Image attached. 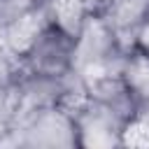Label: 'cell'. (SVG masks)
Wrapping results in <instances>:
<instances>
[{
  "label": "cell",
  "mask_w": 149,
  "mask_h": 149,
  "mask_svg": "<svg viewBox=\"0 0 149 149\" xmlns=\"http://www.w3.org/2000/svg\"><path fill=\"white\" fill-rule=\"evenodd\" d=\"M5 144L26 149H79L74 114L63 105H44L23 114Z\"/></svg>",
  "instance_id": "cell-1"
},
{
  "label": "cell",
  "mask_w": 149,
  "mask_h": 149,
  "mask_svg": "<svg viewBox=\"0 0 149 149\" xmlns=\"http://www.w3.org/2000/svg\"><path fill=\"white\" fill-rule=\"evenodd\" d=\"M126 49L116 40V35L107 28V23L93 12L79 35L74 37V54H72V70L84 79L107 74V72H121Z\"/></svg>",
  "instance_id": "cell-2"
},
{
  "label": "cell",
  "mask_w": 149,
  "mask_h": 149,
  "mask_svg": "<svg viewBox=\"0 0 149 149\" xmlns=\"http://www.w3.org/2000/svg\"><path fill=\"white\" fill-rule=\"evenodd\" d=\"M72 114L79 149H119L128 144L130 126L109 107L84 98Z\"/></svg>",
  "instance_id": "cell-3"
},
{
  "label": "cell",
  "mask_w": 149,
  "mask_h": 149,
  "mask_svg": "<svg viewBox=\"0 0 149 149\" xmlns=\"http://www.w3.org/2000/svg\"><path fill=\"white\" fill-rule=\"evenodd\" d=\"M72 54H74V40L47 23L44 30L35 37V42L21 56H16L19 74L65 77L72 72Z\"/></svg>",
  "instance_id": "cell-4"
},
{
  "label": "cell",
  "mask_w": 149,
  "mask_h": 149,
  "mask_svg": "<svg viewBox=\"0 0 149 149\" xmlns=\"http://www.w3.org/2000/svg\"><path fill=\"white\" fill-rule=\"evenodd\" d=\"M84 93H86V98H91V100L109 107L112 112H116L133 128V123L137 119L140 100L135 98V93L130 91V86L126 84L121 72H107V74L84 79Z\"/></svg>",
  "instance_id": "cell-5"
},
{
  "label": "cell",
  "mask_w": 149,
  "mask_h": 149,
  "mask_svg": "<svg viewBox=\"0 0 149 149\" xmlns=\"http://www.w3.org/2000/svg\"><path fill=\"white\" fill-rule=\"evenodd\" d=\"M93 12L107 23L121 47L130 51L135 30L149 12V0H102L93 5Z\"/></svg>",
  "instance_id": "cell-6"
},
{
  "label": "cell",
  "mask_w": 149,
  "mask_h": 149,
  "mask_svg": "<svg viewBox=\"0 0 149 149\" xmlns=\"http://www.w3.org/2000/svg\"><path fill=\"white\" fill-rule=\"evenodd\" d=\"M93 0H44L42 12L49 26L58 28L61 33L74 40L84 28L86 19L93 14Z\"/></svg>",
  "instance_id": "cell-7"
},
{
  "label": "cell",
  "mask_w": 149,
  "mask_h": 149,
  "mask_svg": "<svg viewBox=\"0 0 149 149\" xmlns=\"http://www.w3.org/2000/svg\"><path fill=\"white\" fill-rule=\"evenodd\" d=\"M44 26H47V16H44L42 7L21 14L16 21H12L2 30L5 33V49L9 54H14V56H21L35 42V37L44 30Z\"/></svg>",
  "instance_id": "cell-8"
},
{
  "label": "cell",
  "mask_w": 149,
  "mask_h": 149,
  "mask_svg": "<svg viewBox=\"0 0 149 149\" xmlns=\"http://www.w3.org/2000/svg\"><path fill=\"white\" fill-rule=\"evenodd\" d=\"M121 77L126 79V84L130 86V91L140 102L149 100V56L147 54L130 49L123 58Z\"/></svg>",
  "instance_id": "cell-9"
},
{
  "label": "cell",
  "mask_w": 149,
  "mask_h": 149,
  "mask_svg": "<svg viewBox=\"0 0 149 149\" xmlns=\"http://www.w3.org/2000/svg\"><path fill=\"white\" fill-rule=\"evenodd\" d=\"M16 116H19V100L14 86H9L0 91V147H5L7 137L12 135L16 126Z\"/></svg>",
  "instance_id": "cell-10"
},
{
  "label": "cell",
  "mask_w": 149,
  "mask_h": 149,
  "mask_svg": "<svg viewBox=\"0 0 149 149\" xmlns=\"http://www.w3.org/2000/svg\"><path fill=\"white\" fill-rule=\"evenodd\" d=\"M19 79V58L7 49H0V91L14 86Z\"/></svg>",
  "instance_id": "cell-11"
},
{
  "label": "cell",
  "mask_w": 149,
  "mask_h": 149,
  "mask_svg": "<svg viewBox=\"0 0 149 149\" xmlns=\"http://www.w3.org/2000/svg\"><path fill=\"white\" fill-rule=\"evenodd\" d=\"M133 49H135V51H142V54L149 56V12H147V16L142 19V23H140L137 30H135Z\"/></svg>",
  "instance_id": "cell-12"
},
{
  "label": "cell",
  "mask_w": 149,
  "mask_h": 149,
  "mask_svg": "<svg viewBox=\"0 0 149 149\" xmlns=\"http://www.w3.org/2000/svg\"><path fill=\"white\" fill-rule=\"evenodd\" d=\"M130 130H140V133L149 140V100H142V102H140L137 119H135V123H133Z\"/></svg>",
  "instance_id": "cell-13"
},
{
  "label": "cell",
  "mask_w": 149,
  "mask_h": 149,
  "mask_svg": "<svg viewBox=\"0 0 149 149\" xmlns=\"http://www.w3.org/2000/svg\"><path fill=\"white\" fill-rule=\"evenodd\" d=\"M14 2H16L23 12H30V9H40L44 0H14Z\"/></svg>",
  "instance_id": "cell-14"
},
{
  "label": "cell",
  "mask_w": 149,
  "mask_h": 149,
  "mask_svg": "<svg viewBox=\"0 0 149 149\" xmlns=\"http://www.w3.org/2000/svg\"><path fill=\"white\" fill-rule=\"evenodd\" d=\"M0 49H5V33H2V28H0Z\"/></svg>",
  "instance_id": "cell-15"
},
{
  "label": "cell",
  "mask_w": 149,
  "mask_h": 149,
  "mask_svg": "<svg viewBox=\"0 0 149 149\" xmlns=\"http://www.w3.org/2000/svg\"><path fill=\"white\" fill-rule=\"evenodd\" d=\"M93 2H102V0H93Z\"/></svg>",
  "instance_id": "cell-16"
}]
</instances>
